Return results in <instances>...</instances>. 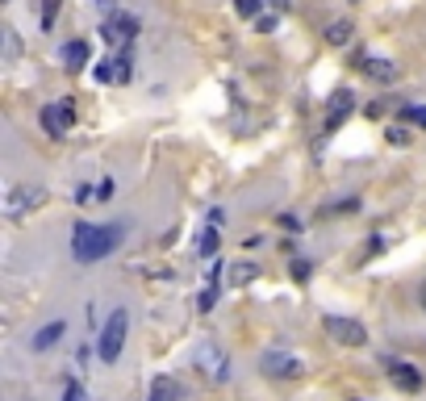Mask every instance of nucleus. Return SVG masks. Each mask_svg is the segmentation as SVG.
<instances>
[{
  "label": "nucleus",
  "mask_w": 426,
  "mask_h": 401,
  "mask_svg": "<svg viewBox=\"0 0 426 401\" xmlns=\"http://www.w3.org/2000/svg\"><path fill=\"white\" fill-rule=\"evenodd\" d=\"M180 398V385L172 377H155L151 381V401H176Z\"/></svg>",
  "instance_id": "nucleus-15"
},
{
  "label": "nucleus",
  "mask_w": 426,
  "mask_h": 401,
  "mask_svg": "<svg viewBox=\"0 0 426 401\" xmlns=\"http://www.w3.org/2000/svg\"><path fill=\"white\" fill-rule=\"evenodd\" d=\"M109 197H113V180H109V176H105V180H100V184H96V201H109Z\"/></svg>",
  "instance_id": "nucleus-27"
},
{
  "label": "nucleus",
  "mask_w": 426,
  "mask_h": 401,
  "mask_svg": "<svg viewBox=\"0 0 426 401\" xmlns=\"http://www.w3.org/2000/svg\"><path fill=\"white\" fill-rule=\"evenodd\" d=\"M255 276H259V268H255V264H234V272H230V285H234V289H243V285H251Z\"/></svg>",
  "instance_id": "nucleus-17"
},
{
  "label": "nucleus",
  "mask_w": 426,
  "mask_h": 401,
  "mask_svg": "<svg viewBox=\"0 0 426 401\" xmlns=\"http://www.w3.org/2000/svg\"><path fill=\"white\" fill-rule=\"evenodd\" d=\"M389 142H402V146H406V142H410V130H406V126H389Z\"/></svg>",
  "instance_id": "nucleus-26"
},
{
  "label": "nucleus",
  "mask_w": 426,
  "mask_h": 401,
  "mask_svg": "<svg viewBox=\"0 0 426 401\" xmlns=\"http://www.w3.org/2000/svg\"><path fill=\"white\" fill-rule=\"evenodd\" d=\"M88 59H92V50H88V42H84V38H71V42L63 46V63H67V71H84V67H88Z\"/></svg>",
  "instance_id": "nucleus-11"
},
{
  "label": "nucleus",
  "mask_w": 426,
  "mask_h": 401,
  "mask_svg": "<svg viewBox=\"0 0 426 401\" xmlns=\"http://www.w3.org/2000/svg\"><path fill=\"white\" fill-rule=\"evenodd\" d=\"M310 272H314L310 259H293V276H297V280H310Z\"/></svg>",
  "instance_id": "nucleus-24"
},
{
  "label": "nucleus",
  "mask_w": 426,
  "mask_h": 401,
  "mask_svg": "<svg viewBox=\"0 0 426 401\" xmlns=\"http://www.w3.org/2000/svg\"><path fill=\"white\" fill-rule=\"evenodd\" d=\"M351 109H356V96H351L347 88H339V96H335V105H330V117H326V134H335V130L351 117Z\"/></svg>",
  "instance_id": "nucleus-10"
},
{
  "label": "nucleus",
  "mask_w": 426,
  "mask_h": 401,
  "mask_svg": "<svg viewBox=\"0 0 426 401\" xmlns=\"http://www.w3.org/2000/svg\"><path fill=\"white\" fill-rule=\"evenodd\" d=\"M322 326H326V335H330L335 343H343V347H364V343H368V331H364L356 318H339V314H330Z\"/></svg>",
  "instance_id": "nucleus-7"
},
{
  "label": "nucleus",
  "mask_w": 426,
  "mask_h": 401,
  "mask_svg": "<svg viewBox=\"0 0 426 401\" xmlns=\"http://www.w3.org/2000/svg\"><path fill=\"white\" fill-rule=\"evenodd\" d=\"M121 247V226H92L79 222L71 230V259L75 264H100L105 255H113Z\"/></svg>",
  "instance_id": "nucleus-1"
},
{
  "label": "nucleus",
  "mask_w": 426,
  "mask_h": 401,
  "mask_svg": "<svg viewBox=\"0 0 426 401\" xmlns=\"http://www.w3.org/2000/svg\"><path fill=\"white\" fill-rule=\"evenodd\" d=\"M389 381H393L402 393H418V389H423V372H418L414 364H406V360H393V364H389Z\"/></svg>",
  "instance_id": "nucleus-9"
},
{
  "label": "nucleus",
  "mask_w": 426,
  "mask_h": 401,
  "mask_svg": "<svg viewBox=\"0 0 426 401\" xmlns=\"http://www.w3.org/2000/svg\"><path fill=\"white\" fill-rule=\"evenodd\" d=\"M402 121H414V126H426V109H423V105H406V109H402Z\"/></svg>",
  "instance_id": "nucleus-21"
},
{
  "label": "nucleus",
  "mask_w": 426,
  "mask_h": 401,
  "mask_svg": "<svg viewBox=\"0 0 426 401\" xmlns=\"http://www.w3.org/2000/svg\"><path fill=\"white\" fill-rule=\"evenodd\" d=\"M259 372H264V377H272V381H297V377L305 372V364H301L293 351L272 347V351H264V356H259Z\"/></svg>",
  "instance_id": "nucleus-4"
},
{
  "label": "nucleus",
  "mask_w": 426,
  "mask_h": 401,
  "mask_svg": "<svg viewBox=\"0 0 426 401\" xmlns=\"http://www.w3.org/2000/svg\"><path fill=\"white\" fill-rule=\"evenodd\" d=\"M138 29H142V25H138V17H134V13H117V17L100 21V38H105L109 46H121V50L138 38Z\"/></svg>",
  "instance_id": "nucleus-5"
},
{
  "label": "nucleus",
  "mask_w": 426,
  "mask_h": 401,
  "mask_svg": "<svg viewBox=\"0 0 426 401\" xmlns=\"http://www.w3.org/2000/svg\"><path fill=\"white\" fill-rule=\"evenodd\" d=\"M259 29H264V33H272V29H276V17H272V13H268V17H259Z\"/></svg>",
  "instance_id": "nucleus-28"
},
{
  "label": "nucleus",
  "mask_w": 426,
  "mask_h": 401,
  "mask_svg": "<svg viewBox=\"0 0 426 401\" xmlns=\"http://www.w3.org/2000/svg\"><path fill=\"white\" fill-rule=\"evenodd\" d=\"M326 42H330V46H347V42H351V21H347V17H343V21H330V25H326Z\"/></svg>",
  "instance_id": "nucleus-16"
},
{
  "label": "nucleus",
  "mask_w": 426,
  "mask_h": 401,
  "mask_svg": "<svg viewBox=\"0 0 426 401\" xmlns=\"http://www.w3.org/2000/svg\"><path fill=\"white\" fill-rule=\"evenodd\" d=\"M42 201H46V188L21 184V188H13V192H8V205H4V213H8V218H21L25 209H33V205H42Z\"/></svg>",
  "instance_id": "nucleus-8"
},
{
  "label": "nucleus",
  "mask_w": 426,
  "mask_h": 401,
  "mask_svg": "<svg viewBox=\"0 0 426 401\" xmlns=\"http://www.w3.org/2000/svg\"><path fill=\"white\" fill-rule=\"evenodd\" d=\"M213 305H218V285H205V289L197 293V310H201V314H209Z\"/></svg>",
  "instance_id": "nucleus-19"
},
{
  "label": "nucleus",
  "mask_w": 426,
  "mask_h": 401,
  "mask_svg": "<svg viewBox=\"0 0 426 401\" xmlns=\"http://www.w3.org/2000/svg\"><path fill=\"white\" fill-rule=\"evenodd\" d=\"M38 121H42V130H46L50 138H63V134L71 130L75 113H71V105H67V100H50V105H42V109H38Z\"/></svg>",
  "instance_id": "nucleus-6"
},
{
  "label": "nucleus",
  "mask_w": 426,
  "mask_h": 401,
  "mask_svg": "<svg viewBox=\"0 0 426 401\" xmlns=\"http://www.w3.org/2000/svg\"><path fill=\"white\" fill-rule=\"evenodd\" d=\"M125 331H130V314H125V310H113L109 322H105V331L96 335V356H100V364H117V356H121V347H125Z\"/></svg>",
  "instance_id": "nucleus-3"
},
{
  "label": "nucleus",
  "mask_w": 426,
  "mask_h": 401,
  "mask_svg": "<svg viewBox=\"0 0 426 401\" xmlns=\"http://www.w3.org/2000/svg\"><path fill=\"white\" fill-rule=\"evenodd\" d=\"M259 4H264V0H234V8H238L243 17H255V13H259Z\"/></svg>",
  "instance_id": "nucleus-25"
},
{
  "label": "nucleus",
  "mask_w": 426,
  "mask_h": 401,
  "mask_svg": "<svg viewBox=\"0 0 426 401\" xmlns=\"http://www.w3.org/2000/svg\"><path fill=\"white\" fill-rule=\"evenodd\" d=\"M63 401H84V389H79V381H67V385H63Z\"/></svg>",
  "instance_id": "nucleus-23"
},
{
  "label": "nucleus",
  "mask_w": 426,
  "mask_h": 401,
  "mask_svg": "<svg viewBox=\"0 0 426 401\" xmlns=\"http://www.w3.org/2000/svg\"><path fill=\"white\" fill-rule=\"evenodd\" d=\"M423 310H426V289H423Z\"/></svg>",
  "instance_id": "nucleus-30"
},
{
  "label": "nucleus",
  "mask_w": 426,
  "mask_h": 401,
  "mask_svg": "<svg viewBox=\"0 0 426 401\" xmlns=\"http://www.w3.org/2000/svg\"><path fill=\"white\" fill-rule=\"evenodd\" d=\"M218 243H222V234H218L213 226H205V230L197 234V255H201V259H213V255H218Z\"/></svg>",
  "instance_id": "nucleus-14"
},
{
  "label": "nucleus",
  "mask_w": 426,
  "mask_h": 401,
  "mask_svg": "<svg viewBox=\"0 0 426 401\" xmlns=\"http://www.w3.org/2000/svg\"><path fill=\"white\" fill-rule=\"evenodd\" d=\"M364 75H368V80H376V84H393L402 71H397V63H393V59H364Z\"/></svg>",
  "instance_id": "nucleus-12"
},
{
  "label": "nucleus",
  "mask_w": 426,
  "mask_h": 401,
  "mask_svg": "<svg viewBox=\"0 0 426 401\" xmlns=\"http://www.w3.org/2000/svg\"><path fill=\"white\" fill-rule=\"evenodd\" d=\"M63 335H67V322H46V326H42V331L29 339V347H33V351H50V347H54Z\"/></svg>",
  "instance_id": "nucleus-13"
},
{
  "label": "nucleus",
  "mask_w": 426,
  "mask_h": 401,
  "mask_svg": "<svg viewBox=\"0 0 426 401\" xmlns=\"http://www.w3.org/2000/svg\"><path fill=\"white\" fill-rule=\"evenodd\" d=\"M268 4H272L276 13H289V4H293V0H268Z\"/></svg>",
  "instance_id": "nucleus-29"
},
{
  "label": "nucleus",
  "mask_w": 426,
  "mask_h": 401,
  "mask_svg": "<svg viewBox=\"0 0 426 401\" xmlns=\"http://www.w3.org/2000/svg\"><path fill=\"white\" fill-rule=\"evenodd\" d=\"M96 201V184H79L75 188V205H92Z\"/></svg>",
  "instance_id": "nucleus-22"
},
{
  "label": "nucleus",
  "mask_w": 426,
  "mask_h": 401,
  "mask_svg": "<svg viewBox=\"0 0 426 401\" xmlns=\"http://www.w3.org/2000/svg\"><path fill=\"white\" fill-rule=\"evenodd\" d=\"M92 75H96V84H117V67H113V59H100V63L92 67Z\"/></svg>",
  "instance_id": "nucleus-18"
},
{
  "label": "nucleus",
  "mask_w": 426,
  "mask_h": 401,
  "mask_svg": "<svg viewBox=\"0 0 426 401\" xmlns=\"http://www.w3.org/2000/svg\"><path fill=\"white\" fill-rule=\"evenodd\" d=\"M192 364H197V372H201L209 385H226V381H230V368H234V364H230V351H226L218 339H205V343L192 351Z\"/></svg>",
  "instance_id": "nucleus-2"
},
{
  "label": "nucleus",
  "mask_w": 426,
  "mask_h": 401,
  "mask_svg": "<svg viewBox=\"0 0 426 401\" xmlns=\"http://www.w3.org/2000/svg\"><path fill=\"white\" fill-rule=\"evenodd\" d=\"M59 4H63V0H42V29H54V17H59Z\"/></svg>",
  "instance_id": "nucleus-20"
}]
</instances>
